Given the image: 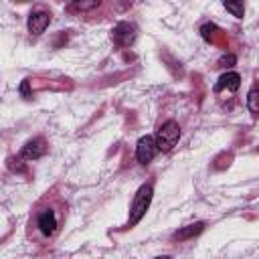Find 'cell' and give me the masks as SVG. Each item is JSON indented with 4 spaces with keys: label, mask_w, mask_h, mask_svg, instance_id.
Wrapping results in <instances>:
<instances>
[{
    "label": "cell",
    "mask_w": 259,
    "mask_h": 259,
    "mask_svg": "<svg viewBox=\"0 0 259 259\" xmlns=\"http://www.w3.org/2000/svg\"><path fill=\"white\" fill-rule=\"evenodd\" d=\"M49 22H51L49 12H45V10H36V12H32V14L28 16V30H30V34H34V36L42 34L45 28L49 26Z\"/></svg>",
    "instance_id": "cell-6"
},
{
    "label": "cell",
    "mask_w": 259,
    "mask_h": 259,
    "mask_svg": "<svg viewBox=\"0 0 259 259\" xmlns=\"http://www.w3.org/2000/svg\"><path fill=\"white\" fill-rule=\"evenodd\" d=\"M154 138H156V146H158L160 152H170L176 146L178 138H180V127H178L176 121L168 119L166 123H162L158 127V132H156Z\"/></svg>",
    "instance_id": "cell-2"
},
{
    "label": "cell",
    "mask_w": 259,
    "mask_h": 259,
    "mask_svg": "<svg viewBox=\"0 0 259 259\" xmlns=\"http://www.w3.org/2000/svg\"><path fill=\"white\" fill-rule=\"evenodd\" d=\"M223 6H225L233 16H237V18H243V14H245V4H243V2H223Z\"/></svg>",
    "instance_id": "cell-11"
},
{
    "label": "cell",
    "mask_w": 259,
    "mask_h": 259,
    "mask_svg": "<svg viewBox=\"0 0 259 259\" xmlns=\"http://www.w3.org/2000/svg\"><path fill=\"white\" fill-rule=\"evenodd\" d=\"M38 229H40V233L47 235V237L55 233V229H57V217H55V212H53L51 208H47V210H42V212L38 214Z\"/></svg>",
    "instance_id": "cell-7"
},
{
    "label": "cell",
    "mask_w": 259,
    "mask_h": 259,
    "mask_svg": "<svg viewBox=\"0 0 259 259\" xmlns=\"http://www.w3.org/2000/svg\"><path fill=\"white\" fill-rule=\"evenodd\" d=\"M247 107L253 115H259V85L255 83L247 93Z\"/></svg>",
    "instance_id": "cell-10"
},
{
    "label": "cell",
    "mask_w": 259,
    "mask_h": 259,
    "mask_svg": "<svg viewBox=\"0 0 259 259\" xmlns=\"http://www.w3.org/2000/svg\"><path fill=\"white\" fill-rule=\"evenodd\" d=\"M237 63V57L235 55H223L221 59H219V65L221 67H233Z\"/></svg>",
    "instance_id": "cell-14"
},
{
    "label": "cell",
    "mask_w": 259,
    "mask_h": 259,
    "mask_svg": "<svg viewBox=\"0 0 259 259\" xmlns=\"http://www.w3.org/2000/svg\"><path fill=\"white\" fill-rule=\"evenodd\" d=\"M111 38L119 45V47H130L136 40V26L130 22H119L113 26L111 30Z\"/></svg>",
    "instance_id": "cell-4"
},
{
    "label": "cell",
    "mask_w": 259,
    "mask_h": 259,
    "mask_svg": "<svg viewBox=\"0 0 259 259\" xmlns=\"http://www.w3.org/2000/svg\"><path fill=\"white\" fill-rule=\"evenodd\" d=\"M202 229H204V223H202V221H196V223H192V225H186V227L178 229V231L174 233V239H178V241L192 239V237L200 235V233H202Z\"/></svg>",
    "instance_id": "cell-9"
},
{
    "label": "cell",
    "mask_w": 259,
    "mask_h": 259,
    "mask_svg": "<svg viewBox=\"0 0 259 259\" xmlns=\"http://www.w3.org/2000/svg\"><path fill=\"white\" fill-rule=\"evenodd\" d=\"M239 85H241V75L235 73V71H229V73H225V75L219 77V81H217V85H214V91H221V89H225V87L231 89V91H237Z\"/></svg>",
    "instance_id": "cell-8"
},
{
    "label": "cell",
    "mask_w": 259,
    "mask_h": 259,
    "mask_svg": "<svg viewBox=\"0 0 259 259\" xmlns=\"http://www.w3.org/2000/svg\"><path fill=\"white\" fill-rule=\"evenodd\" d=\"M154 259H172L170 255H162V257H154Z\"/></svg>",
    "instance_id": "cell-16"
},
{
    "label": "cell",
    "mask_w": 259,
    "mask_h": 259,
    "mask_svg": "<svg viewBox=\"0 0 259 259\" xmlns=\"http://www.w3.org/2000/svg\"><path fill=\"white\" fill-rule=\"evenodd\" d=\"M45 152H47L45 140H42V138H32V140H28V142L22 146L20 158H22V160H38Z\"/></svg>",
    "instance_id": "cell-5"
},
{
    "label": "cell",
    "mask_w": 259,
    "mask_h": 259,
    "mask_svg": "<svg viewBox=\"0 0 259 259\" xmlns=\"http://www.w3.org/2000/svg\"><path fill=\"white\" fill-rule=\"evenodd\" d=\"M93 8H99V2H97V0H93V2H73V4L69 6V10H79V12H83V10H93Z\"/></svg>",
    "instance_id": "cell-13"
},
{
    "label": "cell",
    "mask_w": 259,
    "mask_h": 259,
    "mask_svg": "<svg viewBox=\"0 0 259 259\" xmlns=\"http://www.w3.org/2000/svg\"><path fill=\"white\" fill-rule=\"evenodd\" d=\"M20 91H22L24 95H28V81H22V87H20Z\"/></svg>",
    "instance_id": "cell-15"
},
{
    "label": "cell",
    "mask_w": 259,
    "mask_h": 259,
    "mask_svg": "<svg viewBox=\"0 0 259 259\" xmlns=\"http://www.w3.org/2000/svg\"><path fill=\"white\" fill-rule=\"evenodd\" d=\"M158 152V146H156V138L154 136H142L136 144V158L140 164H150L154 160Z\"/></svg>",
    "instance_id": "cell-3"
},
{
    "label": "cell",
    "mask_w": 259,
    "mask_h": 259,
    "mask_svg": "<svg viewBox=\"0 0 259 259\" xmlns=\"http://www.w3.org/2000/svg\"><path fill=\"white\" fill-rule=\"evenodd\" d=\"M152 194H154V188L150 184H142L132 200V206H130V227L138 225L142 221V217L146 214V210L150 208V202H152Z\"/></svg>",
    "instance_id": "cell-1"
},
{
    "label": "cell",
    "mask_w": 259,
    "mask_h": 259,
    "mask_svg": "<svg viewBox=\"0 0 259 259\" xmlns=\"http://www.w3.org/2000/svg\"><path fill=\"white\" fill-rule=\"evenodd\" d=\"M217 30H219V28H217L212 22H208V24H204V26L200 28V36H202L204 40H208V42H210V40H214Z\"/></svg>",
    "instance_id": "cell-12"
}]
</instances>
